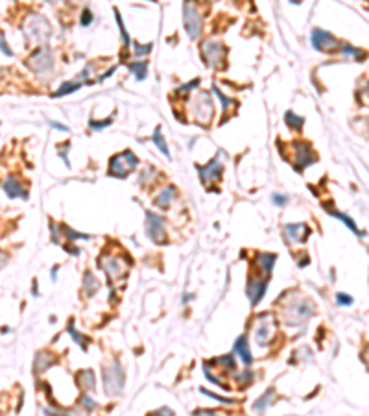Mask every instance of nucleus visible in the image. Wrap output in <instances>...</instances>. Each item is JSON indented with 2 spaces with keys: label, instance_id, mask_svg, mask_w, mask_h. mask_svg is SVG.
<instances>
[{
  "label": "nucleus",
  "instance_id": "f257e3e1",
  "mask_svg": "<svg viewBox=\"0 0 369 416\" xmlns=\"http://www.w3.org/2000/svg\"><path fill=\"white\" fill-rule=\"evenodd\" d=\"M24 36H26L28 41L45 45L46 41L50 39V36H52L50 20L43 17V15H30L24 20Z\"/></svg>",
  "mask_w": 369,
  "mask_h": 416
},
{
  "label": "nucleus",
  "instance_id": "f03ea898",
  "mask_svg": "<svg viewBox=\"0 0 369 416\" xmlns=\"http://www.w3.org/2000/svg\"><path fill=\"white\" fill-rule=\"evenodd\" d=\"M190 108H192V117L201 126H209L214 119V102L211 100L209 92H198L190 102Z\"/></svg>",
  "mask_w": 369,
  "mask_h": 416
},
{
  "label": "nucleus",
  "instance_id": "7ed1b4c3",
  "mask_svg": "<svg viewBox=\"0 0 369 416\" xmlns=\"http://www.w3.org/2000/svg\"><path fill=\"white\" fill-rule=\"evenodd\" d=\"M137 166H138V157L131 150H126V152H120V154H117V156H113L109 159V176L122 180V178L131 174Z\"/></svg>",
  "mask_w": 369,
  "mask_h": 416
},
{
  "label": "nucleus",
  "instance_id": "20e7f679",
  "mask_svg": "<svg viewBox=\"0 0 369 416\" xmlns=\"http://www.w3.org/2000/svg\"><path fill=\"white\" fill-rule=\"evenodd\" d=\"M183 22L184 30L190 39H198L201 36L203 30V20H201V11L200 8L194 4L192 0H184L183 4Z\"/></svg>",
  "mask_w": 369,
  "mask_h": 416
},
{
  "label": "nucleus",
  "instance_id": "39448f33",
  "mask_svg": "<svg viewBox=\"0 0 369 416\" xmlns=\"http://www.w3.org/2000/svg\"><path fill=\"white\" fill-rule=\"evenodd\" d=\"M28 67L35 74H48L54 71V55L46 45L39 46L34 54L28 57Z\"/></svg>",
  "mask_w": 369,
  "mask_h": 416
},
{
  "label": "nucleus",
  "instance_id": "423d86ee",
  "mask_svg": "<svg viewBox=\"0 0 369 416\" xmlns=\"http://www.w3.org/2000/svg\"><path fill=\"white\" fill-rule=\"evenodd\" d=\"M225 54H227V48L221 45L220 41H205L201 45V55L205 59V63L212 67V69H220L225 63Z\"/></svg>",
  "mask_w": 369,
  "mask_h": 416
},
{
  "label": "nucleus",
  "instance_id": "0eeeda50",
  "mask_svg": "<svg viewBox=\"0 0 369 416\" xmlns=\"http://www.w3.org/2000/svg\"><path fill=\"white\" fill-rule=\"evenodd\" d=\"M312 46L316 50H319V52H338L340 50V41L336 39V37L329 34V32H325L321 28H316L312 30Z\"/></svg>",
  "mask_w": 369,
  "mask_h": 416
},
{
  "label": "nucleus",
  "instance_id": "6e6552de",
  "mask_svg": "<svg viewBox=\"0 0 369 416\" xmlns=\"http://www.w3.org/2000/svg\"><path fill=\"white\" fill-rule=\"evenodd\" d=\"M292 148H294V159H292V161H294L295 170H303V168H306L308 165H312L314 161L318 159V156L314 154L312 146H310L308 143L297 141V143L292 145Z\"/></svg>",
  "mask_w": 369,
  "mask_h": 416
},
{
  "label": "nucleus",
  "instance_id": "1a4fd4ad",
  "mask_svg": "<svg viewBox=\"0 0 369 416\" xmlns=\"http://www.w3.org/2000/svg\"><path fill=\"white\" fill-rule=\"evenodd\" d=\"M105 378V387H107V394H118L122 390V383H124V372L120 368L118 362H115L111 368L103 372Z\"/></svg>",
  "mask_w": 369,
  "mask_h": 416
},
{
  "label": "nucleus",
  "instance_id": "9d476101",
  "mask_svg": "<svg viewBox=\"0 0 369 416\" xmlns=\"http://www.w3.org/2000/svg\"><path fill=\"white\" fill-rule=\"evenodd\" d=\"M146 233L151 240L157 242H165V220L161 217H157L155 213L148 211L146 213Z\"/></svg>",
  "mask_w": 369,
  "mask_h": 416
},
{
  "label": "nucleus",
  "instance_id": "9b49d317",
  "mask_svg": "<svg viewBox=\"0 0 369 416\" xmlns=\"http://www.w3.org/2000/svg\"><path fill=\"white\" fill-rule=\"evenodd\" d=\"M198 172L201 176L203 183L209 187L212 181H220L221 174H223V165L220 163V159H212L205 166H198Z\"/></svg>",
  "mask_w": 369,
  "mask_h": 416
},
{
  "label": "nucleus",
  "instance_id": "f8f14e48",
  "mask_svg": "<svg viewBox=\"0 0 369 416\" xmlns=\"http://www.w3.org/2000/svg\"><path fill=\"white\" fill-rule=\"evenodd\" d=\"M266 287H268V281L260 279V277L249 276L248 296H249V302H251V305H257L258 302L262 300V296H264V292H266Z\"/></svg>",
  "mask_w": 369,
  "mask_h": 416
},
{
  "label": "nucleus",
  "instance_id": "ddd939ff",
  "mask_svg": "<svg viewBox=\"0 0 369 416\" xmlns=\"http://www.w3.org/2000/svg\"><path fill=\"white\" fill-rule=\"evenodd\" d=\"M175 196H177V191H175V187H165L161 193L157 194L155 198H153V202H155L157 207H161V209H168L170 207V203L175 200Z\"/></svg>",
  "mask_w": 369,
  "mask_h": 416
},
{
  "label": "nucleus",
  "instance_id": "4468645a",
  "mask_svg": "<svg viewBox=\"0 0 369 416\" xmlns=\"http://www.w3.org/2000/svg\"><path fill=\"white\" fill-rule=\"evenodd\" d=\"M285 231H286V235H288V239L295 240V242H303V240L306 239V235L310 233L308 226H304V224H290V226H285Z\"/></svg>",
  "mask_w": 369,
  "mask_h": 416
},
{
  "label": "nucleus",
  "instance_id": "2eb2a0df",
  "mask_svg": "<svg viewBox=\"0 0 369 416\" xmlns=\"http://www.w3.org/2000/svg\"><path fill=\"white\" fill-rule=\"evenodd\" d=\"M4 191L9 198H26V193H24L22 185L18 183L17 178H8L4 183Z\"/></svg>",
  "mask_w": 369,
  "mask_h": 416
},
{
  "label": "nucleus",
  "instance_id": "dca6fc26",
  "mask_svg": "<svg viewBox=\"0 0 369 416\" xmlns=\"http://www.w3.org/2000/svg\"><path fill=\"white\" fill-rule=\"evenodd\" d=\"M235 351H238L240 357H242V361H244L246 364H251L253 357H251V353H249L248 341H246V337H240L238 341H236V344H235Z\"/></svg>",
  "mask_w": 369,
  "mask_h": 416
},
{
  "label": "nucleus",
  "instance_id": "f3484780",
  "mask_svg": "<svg viewBox=\"0 0 369 416\" xmlns=\"http://www.w3.org/2000/svg\"><path fill=\"white\" fill-rule=\"evenodd\" d=\"M257 261H258L260 270H262L264 274H269L271 268H273V265H275V255H271V253H260Z\"/></svg>",
  "mask_w": 369,
  "mask_h": 416
},
{
  "label": "nucleus",
  "instance_id": "a211bd4d",
  "mask_svg": "<svg viewBox=\"0 0 369 416\" xmlns=\"http://www.w3.org/2000/svg\"><path fill=\"white\" fill-rule=\"evenodd\" d=\"M269 324H264V322H260L258 324V327H257V331H255V337H257V344H260V346H264V344H268V341H269Z\"/></svg>",
  "mask_w": 369,
  "mask_h": 416
},
{
  "label": "nucleus",
  "instance_id": "6ab92c4d",
  "mask_svg": "<svg viewBox=\"0 0 369 416\" xmlns=\"http://www.w3.org/2000/svg\"><path fill=\"white\" fill-rule=\"evenodd\" d=\"M129 71L135 74V78L137 80H144L146 78V72H148V63L146 61H133V63L129 65Z\"/></svg>",
  "mask_w": 369,
  "mask_h": 416
},
{
  "label": "nucleus",
  "instance_id": "aec40b11",
  "mask_svg": "<svg viewBox=\"0 0 369 416\" xmlns=\"http://www.w3.org/2000/svg\"><path fill=\"white\" fill-rule=\"evenodd\" d=\"M340 52H341V55H345V57H349V59H352V57H364V55H366L362 50L354 48V46H351L349 43H341Z\"/></svg>",
  "mask_w": 369,
  "mask_h": 416
},
{
  "label": "nucleus",
  "instance_id": "412c9836",
  "mask_svg": "<svg viewBox=\"0 0 369 416\" xmlns=\"http://www.w3.org/2000/svg\"><path fill=\"white\" fill-rule=\"evenodd\" d=\"M285 117H286V124H288V126H290L292 129H301V128H303V124H304L303 117L295 115V113H292V111H288Z\"/></svg>",
  "mask_w": 369,
  "mask_h": 416
},
{
  "label": "nucleus",
  "instance_id": "4be33fe9",
  "mask_svg": "<svg viewBox=\"0 0 369 416\" xmlns=\"http://www.w3.org/2000/svg\"><path fill=\"white\" fill-rule=\"evenodd\" d=\"M78 379H80V383H82V387L85 388V390H91V388L94 387V374H92V370L82 372V374L78 376Z\"/></svg>",
  "mask_w": 369,
  "mask_h": 416
},
{
  "label": "nucleus",
  "instance_id": "5701e85b",
  "mask_svg": "<svg viewBox=\"0 0 369 416\" xmlns=\"http://www.w3.org/2000/svg\"><path fill=\"white\" fill-rule=\"evenodd\" d=\"M151 139H153V143L157 145V148H159V150H161V152H163L166 157H170V152H168L166 141H165V137H163V133H161V128H157L155 131H153V137H151Z\"/></svg>",
  "mask_w": 369,
  "mask_h": 416
},
{
  "label": "nucleus",
  "instance_id": "b1692460",
  "mask_svg": "<svg viewBox=\"0 0 369 416\" xmlns=\"http://www.w3.org/2000/svg\"><path fill=\"white\" fill-rule=\"evenodd\" d=\"M80 85H82V83L78 82V80H76V82L63 83V85L59 87V91L55 92L54 96H63V94H68V92H74V91H76V89H80Z\"/></svg>",
  "mask_w": 369,
  "mask_h": 416
},
{
  "label": "nucleus",
  "instance_id": "393cba45",
  "mask_svg": "<svg viewBox=\"0 0 369 416\" xmlns=\"http://www.w3.org/2000/svg\"><path fill=\"white\" fill-rule=\"evenodd\" d=\"M50 362H52V357H48L46 353H39L35 357V372H45Z\"/></svg>",
  "mask_w": 369,
  "mask_h": 416
},
{
  "label": "nucleus",
  "instance_id": "a878e982",
  "mask_svg": "<svg viewBox=\"0 0 369 416\" xmlns=\"http://www.w3.org/2000/svg\"><path fill=\"white\" fill-rule=\"evenodd\" d=\"M327 211L331 213V215H334V217H336V218H340V220H343V224H345V226H349L351 230L354 231V233H360L358 231V228H356V226H354V222H352V218H349V217H345V215H343V213H338V211H331V209H327Z\"/></svg>",
  "mask_w": 369,
  "mask_h": 416
},
{
  "label": "nucleus",
  "instance_id": "bb28decb",
  "mask_svg": "<svg viewBox=\"0 0 369 416\" xmlns=\"http://www.w3.org/2000/svg\"><path fill=\"white\" fill-rule=\"evenodd\" d=\"M212 92H216V94H218V98H220L221 106H223V111H225V115H227V111H229L231 106H235V100H231V98H227L223 92L218 91V87H212Z\"/></svg>",
  "mask_w": 369,
  "mask_h": 416
},
{
  "label": "nucleus",
  "instance_id": "cd10ccee",
  "mask_svg": "<svg viewBox=\"0 0 369 416\" xmlns=\"http://www.w3.org/2000/svg\"><path fill=\"white\" fill-rule=\"evenodd\" d=\"M115 13H117V22H118V26H120V34H122V39H124V46L129 48V46H131V43H129V36H128V32H126V28H124V22H122V17H120L118 9H115Z\"/></svg>",
  "mask_w": 369,
  "mask_h": 416
},
{
  "label": "nucleus",
  "instance_id": "c85d7f7f",
  "mask_svg": "<svg viewBox=\"0 0 369 416\" xmlns=\"http://www.w3.org/2000/svg\"><path fill=\"white\" fill-rule=\"evenodd\" d=\"M63 230V233L67 235V239L68 240H76V239H89V235H83V233H76V231H72L70 228H61Z\"/></svg>",
  "mask_w": 369,
  "mask_h": 416
},
{
  "label": "nucleus",
  "instance_id": "c756f323",
  "mask_svg": "<svg viewBox=\"0 0 369 416\" xmlns=\"http://www.w3.org/2000/svg\"><path fill=\"white\" fill-rule=\"evenodd\" d=\"M92 11L91 9H83V13H82V18H80V24H82V26H89V24H91L92 22Z\"/></svg>",
  "mask_w": 369,
  "mask_h": 416
},
{
  "label": "nucleus",
  "instance_id": "7c9ffc66",
  "mask_svg": "<svg viewBox=\"0 0 369 416\" xmlns=\"http://www.w3.org/2000/svg\"><path fill=\"white\" fill-rule=\"evenodd\" d=\"M200 85V80H192L190 83H186V85H181L179 89H177V92L179 94H188V92L192 91V87H198Z\"/></svg>",
  "mask_w": 369,
  "mask_h": 416
},
{
  "label": "nucleus",
  "instance_id": "2f4dec72",
  "mask_svg": "<svg viewBox=\"0 0 369 416\" xmlns=\"http://www.w3.org/2000/svg\"><path fill=\"white\" fill-rule=\"evenodd\" d=\"M111 122H113V119L107 117V120H103V122H94V120H91L89 126H91L92 129H101V128H105V126H109Z\"/></svg>",
  "mask_w": 369,
  "mask_h": 416
},
{
  "label": "nucleus",
  "instance_id": "473e14b6",
  "mask_svg": "<svg viewBox=\"0 0 369 416\" xmlns=\"http://www.w3.org/2000/svg\"><path fill=\"white\" fill-rule=\"evenodd\" d=\"M336 302L340 305H351L352 304V298H351L349 294H343V292H340V294H336Z\"/></svg>",
  "mask_w": 369,
  "mask_h": 416
},
{
  "label": "nucleus",
  "instance_id": "72a5a7b5",
  "mask_svg": "<svg viewBox=\"0 0 369 416\" xmlns=\"http://www.w3.org/2000/svg\"><path fill=\"white\" fill-rule=\"evenodd\" d=\"M0 50H2V52H4L6 55H13L11 48H9V46L6 45V39H4V34H2V30H0Z\"/></svg>",
  "mask_w": 369,
  "mask_h": 416
},
{
  "label": "nucleus",
  "instance_id": "f704fd0d",
  "mask_svg": "<svg viewBox=\"0 0 369 416\" xmlns=\"http://www.w3.org/2000/svg\"><path fill=\"white\" fill-rule=\"evenodd\" d=\"M273 203H277L279 207H283V205L288 203V196H285V194H273Z\"/></svg>",
  "mask_w": 369,
  "mask_h": 416
},
{
  "label": "nucleus",
  "instance_id": "c9c22d12",
  "mask_svg": "<svg viewBox=\"0 0 369 416\" xmlns=\"http://www.w3.org/2000/svg\"><path fill=\"white\" fill-rule=\"evenodd\" d=\"M150 50H151V43H148L146 46H140V45H135V52H137V54H148V52H150Z\"/></svg>",
  "mask_w": 369,
  "mask_h": 416
},
{
  "label": "nucleus",
  "instance_id": "e433bc0d",
  "mask_svg": "<svg viewBox=\"0 0 369 416\" xmlns=\"http://www.w3.org/2000/svg\"><path fill=\"white\" fill-rule=\"evenodd\" d=\"M50 126H54V128H57V129H63V131H68V128H67V126H63V124H57V122H50Z\"/></svg>",
  "mask_w": 369,
  "mask_h": 416
},
{
  "label": "nucleus",
  "instance_id": "4c0bfd02",
  "mask_svg": "<svg viewBox=\"0 0 369 416\" xmlns=\"http://www.w3.org/2000/svg\"><path fill=\"white\" fill-rule=\"evenodd\" d=\"M364 361H366V364H368V368H369V348H368V351H366V355H364Z\"/></svg>",
  "mask_w": 369,
  "mask_h": 416
},
{
  "label": "nucleus",
  "instance_id": "58836bf2",
  "mask_svg": "<svg viewBox=\"0 0 369 416\" xmlns=\"http://www.w3.org/2000/svg\"><path fill=\"white\" fill-rule=\"evenodd\" d=\"M45 2H50V4H52V2H57V0H45Z\"/></svg>",
  "mask_w": 369,
  "mask_h": 416
},
{
  "label": "nucleus",
  "instance_id": "ea45409f",
  "mask_svg": "<svg viewBox=\"0 0 369 416\" xmlns=\"http://www.w3.org/2000/svg\"><path fill=\"white\" fill-rule=\"evenodd\" d=\"M209 2H216V0H209Z\"/></svg>",
  "mask_w": 369,
  "mask_h": 416
},
{
  "label": "nucleus",
  "instance_id": "a19ab883",
  "mask_svg": "<svg viewBox=\"0 0 369 416\" xmlns=\"http://www.w3.org/2000/svg\"><path fill=\"white\" fill-rule=\"evenodd\" d=\"M2 265H4V263H0V268H2Z\"/></svg>",
  "mask_w": 369,
  "mask_h": 416
}]
</instances>
